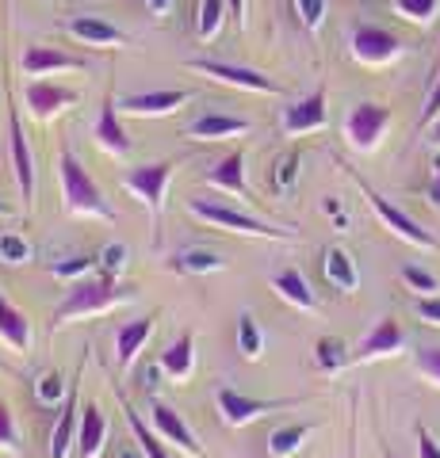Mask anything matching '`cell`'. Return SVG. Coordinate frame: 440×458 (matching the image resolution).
<instances>
[{
  "mask_svg": "<svg viewBox=\"0 0 440 458\" xmlns=\"http://www.w3.org/2000/svg\"><path fill=\"white\" fill-rule=\"evenodd\" d=\"M138 291L134 286H123L116 283L111 276H100V279H81L73 283L65 291V298L58 306H54V328L58 325H69V321H77V318H92V313H108V310H116L123 302H134Z\"/></svg>",
  "mask_w": 440,
  "mask_h": 458,
  "instance_id": "6da1fadb",
  "label": "cell"
},
{
  "mask_svg": "<svg viewBox=\"0 0 440 458\" xmlns=\"http://www.w3.org/2000/svg\"><path fill=\"white\" fill-rule=\"evenodd\" d=\"M58 180H62V195H65V210L69 214L116 222V210L104 203V191L96 188V180L89 176V168L77 161V153L69 146H62V153H58Z\"/></svg>",
  "mask_w": 440,
  "mask_h": 458,
  "instance_id": "7a4b0ae2",
  "label": "cell"
},
{
  "mask_svg": "<svg viewBox=\"0 0 440 458\" xmlns=\"http://www.w3.org/2000/svg\"><path fill=\"white\" fill-rule=\"evenodd\" d=\"M188 214L200 218L215 229H230V233L241 237H268V241H295V229H283L257 218V214H246V210H234V207H222V203H211V199H188Z\"/></svg>",
  "mask_w": 440,
  "mask_h": 458,
  "instance_id": "3957f363",
  "label": "cell"
},
{
  "mask_svg": "<svg viewBox=\"0 0 440 458\" xmlns=\"http://www.w3.org/2000/svg\"><path fill=\"white\" fill-rule=\"evenodd\" d=\"M173 161H153V165H138L123 176V188L131 191L138 203H146L150 210V229H153V249L161 245V225H165V188L173 180Z\"/></svg>",
  "mask_w": 440,
  "mask_h": 458,
  "instance_id": "277c9868",
  "label": "cell"
},
{
  "mask_svg": "<svg viewBox=\"0 0 440 458\" xmlns=\"http://www.w3.org/2000/svg\"><path fill=\"white\" fill-rule=\"evenodd\" d=\"M192 69V73H203L219 84H230V89H246V92H264V96H283V84L257 73V69L249 65H234V62H207V57H192V62H184Z\"/></svg>",
  "mask_w": 440,
  "mask_h": 458,
  "instance_id": "5b68a950",
  "label": "cell"
},
{
  "mask_svg": "<svg viewBox=\"0 0 440 458\" xmlns=\"http://www.w3.org/2000/svg\"><path fill=\"white\" fill-rule=\"evenodd\" d=\"M349 50L352 57H357L360 65H391V62H399L402 57V38L399 35H391L387 27H375V23H360V27H352V35H349Z\"/></svg>",
  "mask_w": 440,
  "mask_h": 458,
  "instance_id": "8992f818",
  "label": "cell"
},
{
  "mask_svg": "<svg viewBox=\"0 0 440 458\" xmlns=\"http://www.w3.org/2000/svg\"><path fill=\"white\" fill-rule=\"evenodd\" d=\"M357 183H360V191H364V199L367 203H372V210H375V218L383 222L391 229V233H399L402 241H410V245H418V249H440V241L429 233V229H421L414 218H410L406 210H399L394 203H387V199H383L375 188H367V183L357 176Z\"/></svg>",
  "mask_w": 440,
  "mask_h": 458,
  "instance_id": "52a82bcc",
  "label": "cell"
},
{
  "mask_svg": "<svg viewBox=\"0 0 440 458\" xmlns=\"http://www.w3.org/2000/svg\"><path fill=\"white\" fill-rule=\"evenodd\" d=\"M387 126H391V107L383 104H357L345 114V138L360 153H372L383 141V134H387Z\"/></svg>",
  "mask_w": 440,
  "mask_h": 458,
  "instance_id": "ba28073f",
  "label": "cell"
},
{
  "mask_svg": "<svg viewBox=\"0 0 440 458\" xmlns=\"http://www.w3.org/2000/svg\"><path fill=\"white\" fill-rule=\"evenodd\" d=\"M215 401H219L222 420L230 424V428L253 424L257 417H264V412H276V409H291V405H299V397H276V401H261V397H246V394H237V390H230V386H222V390L215 394Z\"/></svg>",
  "mask_w": 440,
  "mask_h": 458,
  "instance_id": "9c48e42d",
  "label": "cell"
},
{
  "mask_svg": "<svg viewBox=\"0 0 440 458\" xmlns=\"http://www.w3.org/2000/svg\"><path fill=\"white\" fill-rule=\"evenodd\" d=\"M8 153H12V168H16V183L23 191V207L31 210V203H35V161H31L27 134L20 126V107L16 104H12V111H8Z\"/></svg>",
  "mask_w": 440,
  "mask_h": 458,
  "instance_id": "30bf717a",
  "label": "cell"
},
{
  "mask_svg": "<svg viewBox=\"0 0 440 458\" xmlns=\"http://www.w3.org/2000/svg\"><path fill=\"white\" fill-rule=\"evenodd\" d=\"M330 123V107H325V89H315L310 96L303 99H295L291 107H283V134L288 138H299V134H315L322 131V126Z\"/></svg>",
  "mask_w": 440,
  "mask_h": 458,
  "instance_id": "8fae6325",
  "label": "cell"
},
{
  "mask_svg": "<svg viewBox=\"0 0 440 458\" xmlns=\"http://www.w3.org/2000/svg\"><path fill=\"white\" fill-rule=\"evenodd\" d=\"M195 92L192 89H158V92H134L119 99L123 114H142V119H161V114H173L184 104H192Z\"/></svg>",
  "mask_w": 440,
  "mask_h": 458,
  "instance_id": "7c38bea8",
  "label": "cell"
},
{
  "mask_svg": "<svg viewBox=\"0 0 440 458\" xmlns=\"http://www.w3.org/2000/svg\"><path fill=\"white\" fill-rule=\"evenodd\" d=\"M406 348V333L402 325L394 318H379L372 325V333H367L357 352H352V363H372V360H387V355H399Z\"/></svg>",
  "mask_w": 440,
  "mask_h": 458,
  "instance_id": "4fadbf2b",
  "label": "cell"
},
{
  "mask_svg": "<svg viewBox=\"0 0 440 458\" xmlns=\"http://www.w3.org/2000/svg\"><path fill=\"white\" fill-rule=\"evenodd\" d=\"M65 35H73L77 42H84V47L92 50H111V47H126V31H119L116 23H108L104 16H69L65 23Z\"/></svg>",
  "mask_w": 440,
  "mask_h": 458,
  "instance_id": "5bb4252c",
  "label": "cell"
},
{
  "mask_svg": "<svg viewBox=\"0 0 440 458\" xmlns=\"http://www.w3.org/2000/svg\"><path fill=\"white\" fill-rule=\"evenodd\" d=\"M150 417H153V428H158V436L165 443H173V447H180L184 454H192V458H203V447L195 443V432H192L188 420H184L173 405H165V401H153Z\"/></svg>",
  "mask_w": 440,
  "mask_h": 458,
  "instance_id": "9a60e30c",
  "label": "cell"
},
{
  "mask_svg": "<svg viewBox=\"0 0 440 458\" xmlns=\"http://www.w3.org/2000/svg\"><path fill=\"white\" fill-rule=\"evenodd\" d=\"M27 107H31L35 119H54V114H62L65 107H73L77 104V92L73 89H62V84H54V81H31L27 84Z\"/></svg>",
  "mask_w": 440,
  "mask_h": 458,
  "instance_id": "2e32d148",
  "label": "cell"
},
{
  "mask_svg": "<svg viewBox=\"0 0 440 458\" xmlns=\"http://www.w3.org/2000/svg\"><path fill=\"white\" fill-rule=\"evenodd\" d=\"M119 99L116 96H104V107L100 114H96V126H92V138L100 141V146L108 153H116V157H126L131 153V138H126V126L119 119Z\"/></svg>",
  "mask_w": 440,
  "mask_h": 458,
  "instance_id": "e0dca14e",
  "label": "cell"
},
{
  "mask_svg": "<svg viewBox=\"0 0 440 458\" xmlns=\"http://www.w3.org/2000/svg\"><path fill=\"white\" fill-rule=\"evenodd\" d=\"M69 69H77V73H84V65L81 57H69L62 50H54V47H42V42H31V47L23 50V73L27 77H47V73H69Z\"/></svg>",
  "mask_w": 440,
  "mask_h": 458,
  "instance_id": "ac0fdd59",
  "label": "cell"
},
{
  "mask_svg": "<svg viewBox=\"0 0 440 458\" xmlns=\"http://www.w3.org/2000/svg\"><path fill=\"white\" fill-rule=\"evenodd\" d=\"M253 131V123L249 119H241V114H222V111H207L200 114L188 131L192 141H222V138H237V134H249Z\"/></svg>",
  "mask_w": 440,
  "mask_h": 458,
  "instance_id": "d6986e66",
  "label": "cell"
},
{
  "mask_svg": "<svg viewBox=\"0 0 440 458\" xmlns=\"http://www.w3.org/2000/svg\"><path fill=\"white\" fill-rule=\"evenodd\" d=\"M207 183L211 188H222V191H230V195H237V199H253V191H249V183H246V153L241 149H234V153H226L222 161L207 172Z\"/></svg>",
  "mask_w": 440,
  "mask_h": 458,
  "instance_id": "ffe728a7",
  "label": "cell"
},
{
  "mask_svg": "<svg viewBox=\"0 0 440 458\" xmlns=\"http://www.w3.org/2000/svg\"><path fill=\"white\" fill-rule=\"evenodd\" d=\"M0 340L8 344V348L16 352H31L35 344V328H31V318H27L23 310H16L0 291Z\"/></svg>",
  "mask_w": 440,
  "mask_h": 458,
  "instance_id": "44dd1931",
  "label": "cell"
},
{
  "mask_svg": "<svg viewBox=\"0 0 440 458\" xmlns=\"http://www.w3.org/2000/svg\"><path fill=\"white\" fill-rule=\"evenodd\" d=\"M153 328H158V313H146V318L138 321H126L119 333H116V352H119V367H134L138 352L146 348V340L153 336Z\"/></svg>",
  "mask_w": 440,
  "mask_h": 458,
  "instance_id": "7402d4cb",
  "label": "cell"
},
{
  "mask_svg": "<svg viewBox=\"0 0 440 458\" xmlns=\"http://www.w3.org/2000/svg\"><path fill=\"white\" fill-rule=\"evenodd\" d=\"M81 405H77V390L65 394V405H62V417L50 432V458H69V451L77 447V428H81Z\"/></svg>",
  "mask_w": 440,
  "mask_h": 458,
  "instance_id": "603a6c76",
  "label": "cell"
},
{
  "mask_svg": "<svg viewBox=\"0 0 440 458\" xmlns=\"http://www.w3.org/2000/svg\"><path fill=\"white\" fill-rule=\"evenodd\" d=\"M272 291L283 298V302H291V306H299L306 313H315L318 310V298L315 291H310V283L303 279V271L299 267H283L272 276Z\"/></svg>",
  "mask_w": 440,
  "mask_h": 458,
  "instance_id": "cb8c5ba5",
  "label": "cell"
},
{
  "mask_svg": "<svg viewBox=\"0 0 440 458\" xmlns=\"http://www.w3.org/2000/svg\"><path fill=\"white\" fill-rule=\"evenodd\" d=\"M322 271H325V279H330L341 294H352L360 286V267H357V260L341 249V245H333V249H325V256H322Z\"/></svg>",
  "mask_w": 440,
  "mask_h": 458,
  "instance_id": "d4e9b609",
  "label": "cell"
},
{
  "mask_svg": "<svg viewBox=\"0 0 440 458\" xmlns=\"http://www.w3.org/2000/svg\"><path fill=\"white\" fill-rule=\"evenodd\" d=\"M161 370L173 382H188L192 378V370H195V336L192 333H180V340H173L161 352Z\"/></svg>",
  "mask_w": 440,
  "mask_h": 458,
  "instance_id": "484cf974",
  "label": "cell"
},
{
  "mask_svg": "<svg viewBox=\"0 0 440 458\" xmlns=\"http://www.w3.org/2000/svg\"><path fill=\"white\" fill-rule=\"evenodd\" d=\"M104 439H108L104 412L96 405H89L81 412V428H77V458H96L104 451Z\"/></svg>",
  "mask_w": 440,
  "mask_h": 458,
  "instance_id": "4316f807",
  "label": "cell"
},
{
  "mask_svg": "<svg viewBox=\"0 0 440 458\" xmlns=\"http://www.w3.org/2000/svg\"><path fill=\"white\" fill-rule=\"evenodd\" d=\"M119 405H123V412H126V424H131V436H134V443H138V451L146 454V458H168L165 443H161V436H158V428H146L142 412H134V405H131V401H126L123 394H119Z\"/></svg>",
  "mask_w": 440,
  "mask_h": 458,
  "instance_id": "83f0119b",
  "label": "cell"
},
{
  "mask_svg": "<svg viewBox=\"0 0 440 458\" xmlns=\"http://www.w3.org/2000/svg\"><path fill=\"white\" fill-rule=\"evenodd\" d=\"M168 267L180 271V276H211V271H222L226 260L219 252H207V249H188L168 260Z\"/></svg>",
  "mask_w": 440,
  "mask_h": 458,
  "instance_id": "f1b7e54d",
  "label": "cell"
},
{
  "mask_svg": "<svg viewBox=\"0 0 440 458\" xmlns=\"http://www.w3.org/2000/svg\"><path fill=\"white\" fill-rule=\"evenodd\" d=\"M315 363L322 375H337V370H345L352 363V352L345 348V340H337V336H322L315 344Z\"/></svg>",
  "mask_w": 440,
  "mask_h": 458,
  "instance_id": "f546056e",
  "label": "cell"
},
{
  "mask_svg": "<svg viewBox=\"0 0 440 458\" xmlns=\"http://www.w3.org/2000/svg\"><path fill=\"white\" fill-rule=\"evenodd\" d=\"M310 432H315V424H283L268 436V451H272L276 458H291L310 439Z\"/></svg>",
  "mask_w": 440,
  "mask_h": 458,
  "instance_id": "4dcf8cb0",
  "label": "cell"
},
{
  "mask_svg": "<svg viewBox=\"0 0 440 458\" xmlns=\"http://www.w3.org/2000/svg\"><path fill=\"white\" fill-rule=\"evenodd\" d=\"M230 16V0H200V16H195V35L211 42L222 31V20Z\"/></svg>",
  "mask_w": 440,
  "mask_h": 458,
  "instance_id": "1f68e13d",
  "label": "cell"
},
{
  "mask_svg": "<svg viewBox=\"0 0 440 458\" xmlns=\"http://www.w3.org/2000/svg\"><path fill=\"white\" fill-rule=\"evenodd\" d=\"M237 352L246 355V360H261V355H264V333H261V321L253 318L249 310L237 318Z\"/></svg>",
  "mask_w": 440,
  "mask_h": 458,
  "instance_id": "d6a6232c",
  "label": "cell"
},
{
  "mask_svg": "<svg viewBox=\"0 0 440 458\" xmlns=\"http://www.w3.org/2000/svg\"><path fill=\"white\" fill-rule=\"evenodd\" d=\"M394 12L410 23H433L440 12V0H394Z\"/></svg>",
  "mask_w": 440,
  "mask_h": 458,
  "instance_id": "836d02e7",
  "label": "cell"
},
{
  "mask_svg": "<svg viewBox=\"0 0 440 458\" xmlns=\"http://www.w3.org/2000/svg\"><path fill=\"white\" fill-rule=\"evenodd\" d=\"M31 260V245L23 233H0V264H27Z\"/></svg>",
  "mask_w": 440,
  "mask_h": 458,
  "instance_id": "e575fe53",
  "label": "cell"
},
{
  "mask_svg": "<svg viewBox=\"0 0 440 458\" xmlns=\"http://www.w3.org/2000/svg\"><path fill=\"white\" fill-rule=\"evenodd\" d=\"M295 180H299V153H288L276 161V172H272V188L280 195H288L295 188Z\"/></svg>",
  "mask_w": 440,
  "mask_h": 458,
  "instance_id": "d590c367",
  "label": "cell"
},
{
  "mask_svg": "<svg viewBox=\"0 0 440 458\" xmlns=\"http://www.w3.org/2000/svg\"><path fill=\"white\" fill-rule=\"evenodd\" d=\"M291 4H295V16H299V23L306 27L310 35H318L322 23H325V0H291Z\"/></svg>",
  "mask_w": 440,
  "mask_h": 458,
  "instance_id": "8d00e7d4",
  "label": "cell"
},
{
  "mask_svg": "<svg viewBox=\"0 0 440 458\" xmlns=\"http://www.w3.org/2000/svg\"><path fill=\"white\" fill-rule=\"evenodd\" d=\"M402 283L410 286V291H418V294H436L440 291V279L433 276V271L418 267V264H406L402 267Z\"/></svg>",
  "mask_w": 440,
  "mask_h": 458,
  "instance_id": "74e56055",
  "label": "cell"
},
{
  "mask_svg": "<svg viewBox=\"0 0 440 458\" xmlns=\"http://www.w3.org/2000/svg\"><path fill=\"white\" fill-rule=\"evenodd\" d=\"M100 271L104 276H111V279H119L123 271H126V245H119V241H111V245H104L100 249Z\"/></svg>",
  "mask_w": 440,
  "mask_h": 458,
  "instance_id": "f35d334b",
  "label": "cell"
},
{
  "mask_svg": "<svg viewBox=\"0 0 440 458\" xmlns=\"http://www.w3.org/2000/svg\"><path fill=\"white\" fill-rule=\"evenodd\" d=\"M20 436H16V420H12V409L0 401V451H16Z\"/></svg>",
  "mask_w": 440,
  "mask_h": 458,
  "instance_id": "ab89813d",
  "label": "cell"
},
{
  "mask_svg": "<svg viewBox=\"0 0 440 458\" xmlns=\"http://www.w3.org/2000/svg\"><path fill=\"white\" fill-rule=\"evenodd\" d=\"M35 390H39V401H42V405H54V401L62 397L65 382H62V375H58V370H50V375H42V378H39V386H35Z\"/></svg>",
  "mask_w": 440,
  "mask_h": 458,
  "instance_id": "60d3db41",
  "label": "cell"
},
{
  "mask_svg": "<svg viewBox=\"0 0 440 458\" xmlns=\"http://www.w3.org/2000/svg\"><path fill=\"white\" fill-rule=\"evenodd\" d=\"M92 267H100L92 260V256H73V260H65V264H54V276H62V279H77V276H89Z\"/></svg>",
  "mask_w": 440,
  "mask_h": 458,
  "instance_id": "b9f144b4",
  "label": "cell"
},
{
  "mask_svg": "<svg viewBox=\"0 0 440 458\" xmlns=\"http://www.w3.org/2000/svg\"><path fill=\"white\" fill-rule=\"evenodd\" d=\"M418 370L429 382H436L440 386V348H425V352H418Z\"/></svg>",
  "mask_w": 440,
  "mask_h": 458,
  "instance_id": "7bdbcfd3",
  "label": "cell"
},
{
  "mask_svg": "<svg viewBox=\"0 0 440 458\" xmlns=\"http://www.w3.org/2000/svg\"><path fill=\"white\" fill-rule=\"evenodd\" d=\"M414 310L421 313V321H429V325H440V294H421Z\"/></svg>",
  "mask_w": 440,
  "mask_h": 458,
  "instance_id": "ee69618b",
  "label": "cell"
},
{
  "mask_svg": "<svg viewBox=\"0 0 440 458\" xmlns=\"http://www.w3.org/2000/svg\"><path fill=\"white\" fill-rule=\"evenodd\" d=\"M436 119H440V77H436V84H433L429 99H425V111H421V126H433Z\"/></svg>",
  "mask_w": 440,
  "mask_h": 458,
  "instance_id": "f6af8a7d",
  "label": "cell"
},
{
  "mask_svg": "<svg viewBox=\"0 0 440 458\" xmlns=\"http://www.w3.org/2000/svg\"><path fill=\"white\" fill-rule=\"evenodd\" d=\"M418 458H440V443L425 428H418Z\"/></svg>",
  "mask_w": 440,
  "mask_h": 458,
  "instance_id": "bcb514c9",
  "label": "cell"
},
{
  "mask_svg": "<svg viewBox=\"0 0 440 458\" xmlns=\"http://www.w3.org/2000/svg\"><path fill=\"white\" fill-rule=\"evenodd\" d=\"M429 203L440 210V157H433V180H429Z\"/></svg>",
  "mask_w": 440,
  "mask_h": 458,
  "instance_id": "7dc6e473",
  "label": "cell"
},
{
  "mask_svg": "<svg viewBox=\"0 0 440 458\" xmlns=\"http://www.w3.org/2000/svg\"><path fill=\"white\" fill-rule=\"evenodd\" d=\"M142 4H146L150 12H153V16H168V8H173V0H142Z\"/></svg>",
  "mask_w": 440,
  "mask_h": 458,
  "instance_id": "c3c4849f",
  "label": "cell"
},
{
  "mask_svg": "<svg viewBox=\"0 0 440 458\" xmlns=\"http://www.w3.org/2000/svg\"><path fill=\"white\" fill-rule=\"evenodd\" d=\"M230 16L237 27H246V0H230Z\"/></svg>",
  "mask_w": 440,
  "mask_h": 458,
  "instance_id": "681fc988",
  "label": "cell"
},
{
  "mask_svg": "<svg viewBox=\"0 0 440 458\" xmlns=\"http://www.w3.org/2000/svg\"><path fill=\"white\" fill-rule=\"evenodd\" d=\"M429 146H440V119L429 126Z\"/></svg>",
  "mask_w": 440,
  "mask_h": 458,
  "instance_id": "f907efd6",
  "label": "cell"
},
{
  "mask_svg": "<svg viewBox=\"0 0 440 458\" xmlns=\"http://www.w3.org/2000/svg\"><path fill=\"white\" fill-rule=\"evenodd\" d=\"M8 214H16V210H12L8 203H0V218H8Z\"/></svg>",
  "mask_w": 440,
  "mask_h": 458,
  "instance_id": "816d5d0a",
  "label": "cell"
},
{
  "mask_svg": "<svg viewBox=\"0 0 440 458\" xmlns=\"http://www.w3.org/2000/svg\"><path fill=\"white\" fill-rule=\"evenodd\" d=\"M4 370H8V363H4V360H0V375H4Z\"/></svg>",
  "mask_w": 440,
  "mask_h": 458,
  "instance_id": "f5cc1de1",
  "label": "cell"
},
{
  "mask_svg": "<svg viewBox=\"0 0 440 458\" xmlns=\"http://www.w3.org/2000/svg\"><path fill=\"white\" fill-rule=\"evenodd\" d=\"M349 458H357V451H349Z\"/></svg>",
  "mask_w": 440,
  "mask_h": 458,
  "instance_id": "db71d44e",
  "label": "cell"
}]
</instances>
